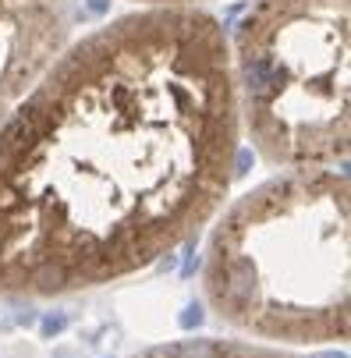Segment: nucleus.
Returning a JSON list of instances; mask_svg holds the SVG:
<instances>
[{
	"mask_svg": "<svg viewBox=\"0 0 351 358\" xmlns=\"http://www.w3.org/2000/svg\"><path fill=\"white\" fill-rule=\"evenodd\" d=\"M71 0H0V121L71 43Z\"/></svg>",
	"mask_w": 351,
	"mask_h": 358,
	"instance_id": "obj_4",
	"label": "nucleus"
},
{
	"mask_svg": "<svg viewBox=\"0 0 351 358\" xmlns=\"http://www.w3.org/2000/svg\"><path fill=\"white\" fill-rule=\"evenodd\" d=\"M131 358H306L291 348L256 344V341H234V337H185L171 344H157L149 351H138Z\"/></svg>",
	"mask_w": 351,
	"mask_h": 358,
	"instance_id": "obj_5",
	"label": "nucleus"
},
{
	"mask_svg": "<svg viewBox=\"0 0 351 358\" xmlns=\"http://www.w3.org/2000/svg\"><path fill=\"white\" fill-rule=\"evenodd\" d=\"M348 15V0H252L234 25L227 50L241 135L263 164L344 167L351 149Z\"/></svg>",
	"mask_w": 351,
	"mask_h": 358,
	"instance_id": "obj_3",
	"label": "nucleus"
},
{
	"mask_svg": "<svg viewBox=\"0 0 351 358\" xmlns=\"http://www.w3.org/2000/svg\"><path fill=\"white\" fill-rule=\"evenodd\" d=\"M351 188L344 167H287L220 213L203 259L217 323L273 348H327L348 316Z\"/></svg>",
	"mask_w": 351,
	"mask_h": 358,
	"instance_id": "obj_2",
	"label": "nucleus"
},
{
	"mask_svg": "<svg viewBox=\"0 0 351 358\" xmlns=\"http://www.w3.org/2000/svg\"><path fill=\"white\" fill-rule=\"evenodd\" d=\"M142 8H199L203 0H135Z\"/></svg>",
	"mask_w": 351,
	"mask_h": 358,
	"instance_id": "obj_6",
	"label": "nucleus"
},
{
	"mask_svg": "<svg viewBox=\"0 0 351 358\" xmlns=\"http://www.w3.org/2000/svg\"><path fill=\"white\" fill-rule=\"evenodd\" d=\"M238 160L217 15L138 8L71 39L0 121V298L160 266L224 210Z\"/></svg>",
	"mask_w": 351,
	"mask_h": 358,
	"instance_id": "obj_1",
	"label": "nucleus"
}]
</instances>
